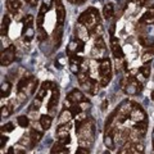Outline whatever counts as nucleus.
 Returning a JSON list of instances; mask_svg holds the SVG:
<instances>
[{
  "instance_id": "f257e3e1",
  "label": "nucleus",
  "mask_w": 154,
  "mask_h": 154,
  "mask_svg": "<svg viewBox=\"0 0 154 154\" xmlns=\"http://www.w3.org/2000/svg\"><path fill=\"white\" fill-rule=\"evenodd\" d=\"M77 22H79L80 25L85 26L89 30V32H91L100 22L99 12L96 11L95 8H89L88 11H85V12L81 13V16L79 17V21H77Z\"/></svg>"
},
{
  "instance_id": "f03ea898",
  "label": "nucleus",
  "mask_w": 154,
  "mask_h": 154,
  "mask_svg": "<svg viewBox=\"0 0 154 154\" xmlns=\"http://www.w3.org/2000/svg\"><path fill=\"white\" fill-rule=\"evenodd\" d=\"M99 77H100V86H107L112 79V64L109 58H103L99 62Z\"/></svg>"
},
{
  "instance_id": "7ed1b4c3",
  "label": "nucleus",
  "mask_w": 154,
  "mask_h": 154,
  "mask_svg": "<svg viewBox=\"0 0 154 154\" xmlns=\"http://www.w3.org/2000/svg\"><path fill=\"white\" fill-rule=\"evenodd\" d=\"M121 85H122V89L125 90V93L128 95H136L141 91V84L135 77H126L122 81Z\"/></svg>"
},
{
  "instance_id": "20e7f679",
  "label": "nucleus",
  "mask_w": 154,
  "mask_h": 154,
  "mask_svg": "<svg viewBox=\"0 0 154 154\" xmlns=\"http://www.w3.org/2000/svg\"><path fill=\"white\" fill-rule=\"evenodd\" d=\"M16 59V46L9 45L5 50H2V57H0V63L3 67L9 66L13 63V60Z\"/></svg>"
},
{
  "instance_id": "39448f33",
  "label": "nucleus",
  "mask_w": 154,
  "mask_h": 154,
  "mask_svg": "<svg viewBox=\"0 0 154 154\" xmlns=\"http://www.w3.org/2000/svg\"><path fill=\"white\" fill-rule=\"evenodd\" d=\"M130 118L135 122H143V121H146V114H145V112L143 110V108L140 107V105L134 103L132 110H131V113H130Z\"/></svg>"
},
{
  "instance_id": "423d86ee",
  "label": "nucleus",
  "mask_w": 154,
  "mask_h": 154,
  "mask_svg": "<svg viewBox=\"0 0 154 154\" xmlns=\"http://www.w3.org/2000/svg\"><path fill=\"white\" fill-rule=\"evenodd\" d=\"M84 46H85V41L80 40V38H76V40H72L69 42L68 48H67V53H68V55L77 54V53L84 51Z\"/></svg>"
},
{
  "instance_id": "0eeeda50",
  "label": "nucleus",
  "mask_w": 154,
  "mask_h": 154,
  "mask_svg": "<svg viewBox=\"0 0 154 154\" xmlns=\"http://www.w3.org/2000/svg\"><path fill=\"white\" fill-rule=\"evenodd\" d=\"M54 2H55V12H57V22L59 26H62L66 19V9L62 0H54Z\"/></svg>"
},
{
  "instance_id": "6e6552de",
  "label": "nucleus",
  "mask_w": 154,
  "mask_h": 154,
  "mask_svg": "<svg viewBox=\"0 0 154 154\" xmlns=\"http://www.w3.org/2000/svg\"><path fill=\"white\" fill-rule=\"evenodd\" d=\"M67 100H69L72 104H80L82 102H86V98L80 90L75 89V90H72L68 95H67Z\"/></svg>"
},
{
  "instance_id": "1a4fd4ad",
  "label": "nucleus",
  "mask_w": 154,
  "mask_h": 154,
  "mask_svg": "<svg viewBox=\"0 0 154 154\" xmlns=\"http://www.w3.org/2000/svg\"><path fill=\"white\" fill-rule=\"evenodd\" d=\"M139 23L141 25H154V5H150L149 9L141 16V18L139 19Z\"/></svg>"
},
{
  "instance_id": "9d476101",
  "label": "nucleus",
  "mask_w": 154,
  "mask_h": 154,
  "mask_svg": "<svg viewBox=\"0 0 154 154\" xmlns=\"http://www.w3.org/2000/svg\"><path fill=\"white\" fill-rule=\"evenodd\" d=\"M134 107V103L132 102H128V100H125L123 103H121V105L118 107L117 109V114L119 116H123V117H128V114L131 113Z\"/></svg>"
},
{
  "instance_id": "9b49d317",
  "label": "nucleus",
  "mask_w": 154,
  "mask_h": 154,
  "mask_svg": "<svg viewBox=\"0 0 154 154\" xmlns=\"http://www.w3.org/2000/svg\"><path fill=\"white\" fill-rule=\"evenodd\" d=\"M110 48H112V53L114 54V57L116 58H119V59H122L123 50H122V46L119 45L118 38H116V37L110 38Z\"/></svg>"
},
{
  "instance_id": "f8f14e48",
  "label": "nucleus",
  "mask_w": 154,
  "mask_h": 154,
  "mask_svg": "<svg viewBox=\"0 0 154 154\" xmlns=\"http://www.w3.org/2000/svg\"><path fill=\"white\" fill-rule=\"evenodd\" d=\"M51 90H53V94H51L50 102H49V104H48V109H49V110L54 109L57 107L58 102H59V90H58V88H57V86H54V89H51Z\"/></svg>"
},
{
  "instance_id": "ddd939ff",
  "label": "nucleus",
  "mask_w": 154,
  "mask_h": 154,
  "mask_svg": "<svg viewBox=\"0 0 154 154\" xmlns=\"http://www.w3.org/2000/svg\"><path fill=\"white\" fill-rule=\"evenodd\" d=\"M7 9L12 14H16L21 9V2L19 0H7Z\"/></svg>"
},
{
  "instance_id": "4468645a",
  "label": "nucleus",
  "mask_w": 154,
  "mask_h": 154,
  "mask_svg": "<svg viewBox=\"0 0 154 154\" xmlns=\"http://www.w3.org/2000/svg\"><path fill=\"white\" fill-rule=\"evenodd\" d=\"M51 122H53V118L49 114H42L40 117V125H41L42 130H49L51 126Z\"/></svg>"
},
{
  "instance_id": "2eb2a0df",
  "label": "nucleus",
  "mask_w": 154,
  "mask_h": 154,
  "mask_svg": "<svg viewBox=\"0 0 154 154\" xmlns=\"http://www.w3.org/2000/svg\"><path fill=\"white\" fill-rule=\"evenodd\" d=\"M42 137V134L40 131H37V130H31V132H30V139H31V148L32 146H35L36 144L40 141V139Z\"/></svg>"
},
{
  "instance_id": "dca6fc26",
  "label": "nucleus",
  "mask_w": 154,
  "mask_h": 154,
  "mask_svg": "<svg viewBox=\"0 0 154 154\" xmlns=\"http://www.w3.org/2000/svg\"><path fill=\"white\" fill-rule=\"evenodd\" d=\"M9 25H11V17H9V16H4V18H3V23H2V30H0L2 37H5V36H7Z\"/></svg>"
},
{
  "instance_id": "f3484780",
  "label": "nucleus",
  "mask_w": 154,
  "mask_h": 154,
  "mask_svg": "<svg viewBox=\"0 0 154 154\" xmlns=\"http://www.w3.org/2000/svg\"><path fill=\"white\" fill-rule=\"evenodd\" d=\"M12 91V85L9 82H3L2 84V88H0V95L2 98H8L9 94Z\"/></svg>"
},
{
  "instance_id": "a211bd4d",
  "label": "nucleus",
  "mask_w": 154,
  "mask_h": 154,
  "mask_svg": "<svg viewBox=\"0 0 154 154\" xmlns=\"http://www.w3.org/2000/svg\"><path fill=\"white\" fill-rule=\"evenodd\" d=\"M57 136L58 139H63V137H68L69 134H68V126L67 125H60L57 130Z\"/></svg>"
},
{
  "instance_id": "6ab92c4d",
  "label": "nucleus",
  "mask_w": 154,
  "mask_h": 154,
  "mask_svg": "<svg viewBox=\"0 0 154 154\" xmlns=\"http://www.w3.org/2000/svg\"><path fill=\"white\" fill-rule=\"evenodd\" d=\"M104 144L108 149H114V141H113V136H112V131L109 130V132L104 135Z\"/></svg>"
},
{
  "instance_id": "aec40b11",
  "label": "nucleus",
  "mask_w": 154,
  "mask_h": 154,
  "mask_svg": "<svg viewBox=\"0 0 154 154\" xmlns=\"http://www.w3.org/2000/svg\"><path fill=\"white\" fill-rule=\"evenodd\" d=\"M33 36H35V30L33 27H23V37L27 41H31Z\"/></svg>"
},
{
  "instance_id": "412c9836",
  "label": "nucleus",
  "mask_w": 154,
  "mask_h": 154,
  "mask_svg": "<svg viewBox=\"0 0 154 154\" xmlns=\"http://www.w3.org/2000/svg\"><path fill=\"white\" fill-rule=\"evenodd\" d=\"M66 150H67L66 145H63V144L59 143V141H57L51 148V154H62V153H64Z\"/></svg>"
},
{
  "instance_id": "4be33fe9",
  "label": "nucleus",
  "mask_w": 154,
  "mask_h": 154,
  "mask_svg": "<svg viewBox=\"0 0 154 154\" xmlns=\"http://www.w3.org/2000/svg\"><path fill=\"white\" fill-rule=\"evenodd\" d=\"M146 127H148L146 121H143V122H136V125L134 126V130H136V131L140 134V135H145Z\"/></svg>"
},
{
  "instance_id": "5701e85b",
  "label": "nucleus",
  "mask_w": 154,
  "mask_h": 154,
  "mask_svg": "<svg viewBox=\"0 0 154 154\" xmlns=\"http://www.w3.org/2000/svg\"><path fill=\"white\" fill-rule=\"evenodd\" d=\"M72 117H73V116H72V113H71L69 109H68V110H63V112H62V114H60V117H59V123H60V125H63V123L67 125V122H68Z\"/></svg>"
},
{
  "instance_id": "b1692460",
  "label": "nucleus",
  "mask_w": 154,
  "mask_h": 154,
  "mask_svg": "<svg viewBox=\"0 0 154 154\" xmlns=\"http://www.w3.org/2000/svg\"><path fill=\"white\" fill-rule=\"evenodd\" d=\"M104 17L107 18V19H109V18H112L113 17V14H114V5L112 3H109V4H107V5L104 7Z\"/></svg>"
},
{
  "instance_id": "393cba45",
  "label": "nucleus",
  "mask_w": 154,
  "mask_h": 154,
  "mask_svg": "<svg viewBox=\"0 0 154 154\" xmlns=\"http://www.w3.org/2000/svg\"><path fill=\"white\" fill-rule=\"evenodd\" d=\"M17 122L21 127L26 128V127H28V125H30V118H28L27 116H19V117L17 118Z\"/></svg>"
},
{
  "instance_id": "a878e982",
  "label": "nucleus",
  "mask_w": 154,
  "mask_h": 154,
  "mask_svg": "<svg viewBox=\"0 0 154 154\" xmlns=\"http://www.w3.org/2000/svg\"><path fill=\"white\" fill-rule=\"evenodd\" d=\"M31 81V79L30 77H22L21 80H19V82H18V85H17V89H18V91H22L23 89L26 88V86H28V82Z\"/></svg>"
},
{
  "instance_id": "bb28decb",
  "label": "nucleus",
  "mask_w": 154,
  "mask_h": 154,
  "mask_svg": "<svg viewBox=\"0 0 154 154\" xmlns=\"http://www.w3.org/2000/svg\"><path fill=\"white\" fill-rule=\"evenodd\" d=\"M69 63L81 66V64L84 63V58L82 57H79L77 54H72V55H69Z\"/></svg>"
},
{
  "instance_id": "cd10ccee",
  "label": "nucleus",
  "mask_w": 154,
  "mask_h": 154,
  "mask_svg": "<svg viewBox=\"0 0 154 154\" xmlns=\"http://www.w3.org/2000/svg\"><path fill=\"white\" fill-rule=\"evenodd\" d=\"M32 25H33V16L32 14H27L23 18V27H32Z\"/></svg>"
},
{
  "instance_id": "c85d7f7f",
  "label": "nucleus",
  "mask_w": 154,
  "mask_h": 154,
  "mask_svg": "<svg viewBox=\"0 0 154 154\" xmlns=\"http://www.w3.org/2000/svg\"><path fill=\"white\" fill-rule=\"evenodd\" d=\"M69 110H71V113H72L73 117H76L77 114H80L81 112H82V109H81L80 104H72V107L69 108Z\"/></svg>"
},
{
  "instance_id": "c756f323",
  "label": "nucleus",
  "mask_w": 154,
  "mask_h": 154,
  "mask_svg": "<svg viewBox=\"0 0 154 154\" xmlns=\"http://www.w3.org/2000/svg\"><path fill=\"white\" fill-rule=\"evenodd\" d=\"M11 113H12V108L9 107V105H3L2 107V118L8 117Z\"/></svg>"
},
{
  "instance_id": "7c9ffc66",
  "label": "nucleus",
  "mask_w": 154,
  "mask_h": 154,
  "mask_svg": "<svg viewBox=\"0 0 154 154\" xmlns=\"http://www.w3.org/2000/svg\"><path fill=\"white\" fill-rule=\"evenodd\" d=\"M140 73L144 76V79H148L150 76V67L149 66H143L140 68Z\"/></svg>"
},
{
  "instance_id": "2f4dec72",
  "label": "nucleus",
  "mask_w": 154,
  "mask_h": 154,
  "mask_svg": "<svg viewBox=\"0 0 154 154\" xmlns=\"http://www.w3.org/2000/svg\"><path fill=\"white\" fill-rule=\"evenodd\" d=\"M153 55H154V54H152L150 51H146V53H144V54H143V57H141V60L144 62V63H146V62L152 60Z\"/></svg>"
},
{
  "instance_id": "473e14b6",
  "label": "nucleus",
  "mask_w": 154,
  "mask_h": 154,
  "mask_svg": "<svg viewBox=\"0 0 154 154\" xmlns=\"http://www.w3.org/2000/svg\"><path fill=\"white\" fill-rule=\"evenodd\" d=\"M40 105H41V99L36 98L35 100H33L32 105H31V110H37L38 108H40Z\"/></svg>"
},
{
  "instance_id": "72a5a7b5",
  "label": "nucleus",
  "mask_w": 154,
  "mask_h": 154,
  "mask_svg": "<svg viewBox=\"0 0 154 154\" xmlns=\"http://www.w3.org/2000/svg\"><path fill=\"white\" fill-rule=\"evenodd\" d=\"M80 67L79 64H73V63H69V68H71V72L75 75H79L80 73Z\"/></svg>"
},
{
  "instance_id": "f704fd0d",
  "label": "nucleus",
  "mask_w": 154,
  "mask_h": 154,
  "mask_svg": "<svg viewBox=\"0 0 154 154\" xmlns=\"http://www.w3.org/2000/svg\"><path fill=\"white\" fill-rule=\"evenodd\" d=\"M2 131H3V132H4V131H5V132H12V131H13V123L9 122V123H7V125H3V126H2Z\"/></svg>"
},
{
  "instance_id": "c9c22d12",
  "label": "nucleus",
  "mask_w": 154,
  "mask_h": 154,
  "mask_svg": "<svg viewBox=\"0 0 154 154\" xmlns=\"http://www.w3.org/2000/svg\"><path fill=\"white\" fill-rule=\"evenodd\" d=\"M37 36H38V40H44V38H46L48 33H46V31H44V28L40 27V28H38V33H37Z\"/></svg>"
},
{
  "instance_id": "e433bc0d",
  "label": "nucleus",
  "mask_w": 154,
  "mask_h": 154,
  "mask_svg": "<svg viewBox=\"0 0 154 154\" xmlns=\"http://www.w3.org/2000/svg\"><path fill=\"white\" fill-rule=\"evenodd\" d=\"M54 84L53 82H49V81H45V82H42V86L41 88H44V89H46V90H49V89H54Z\"/></svg>"
},
{
  "instance_id": "4c0bfd02",
  "label": "nucleus",
  "mask_w": 154,
  "mask_h": 154,
  "mask_svg": "<svg viewBox=\"0 0 154 154\" xmlns=\"http://www.w3.org/2000/svg\"><path fill=\"white\" fill-rule=\"evenodd\" d=\"M76 154H90V152H89V149L80 146V148L76 150Z\"/></svg>"
},
{
  "instance_id": "58836bf2",
  "label": "nucleus",
  "mask_w": 154,
  "mask_h": 154,
  "mask_svg": "<svg viewBox=\"0 0 154 154\" xmlns=\"http://www.w3.org/2000/svg\"><path fill=\"white\" fill-rule=\"evenodd\" d=\"M45 95H46V89L41 88V89H40V91L37 93V96H36V98H38V99H41V100H42V98H44Z\"/></svg>"
},
{
  "instance_id": "ea45409f",
  "label": "nucleus",
  "mask_w": 154,
  "mask_h": 154,
  "mask_svg": "<svg viewBox=\"0 0 154 154\" xmlns=\"http://www.w3.org/2000/svg\"><path fill=\"white\" fill-rule=\"evenodd\" d=\"M7 141H8V137L4 136V135H2V137H0V146L4 148V145L7 144Z\"/></svg>"
},
{
  "instance_id": "a19ab883",
  "label": "nucleus",
  "mask_w": 154,
  "mask_h": 154,
  "mask_svg": "<svg viewBox=\"0 0 154 154\" xmlns=\"http://www.w3.org/2000/svg\"><path fill=\"white\" fill-rule=\"evenodd\" d=\"M25 2L31 7H36L37 5V0H25Z\"/></svg>"
},
{
  "instance_id": "79ce46f5",
  "label": "nucleus",
  "mask_w": 154,
  "mask_h": 154,
  "mask_svg": "<svg viewBox=\"0 0 154 154\" xmlns=\"http://www.w3.org/2000/svg\"><path fill=\"white\" fill-rule=\"evenodd\" d=\"M135 4H137V5H145L148 0H132Z\"/></svg>"
},
{
  "instance_id": "37998d69",
  "label": "nucleus",
  "mask_w": 154,
  "mask_h": 154,
  "mask_svg": "<svg viewBox=\"0 0 154 154\" xmlns=\"http://www.w3.org/2000/svg\"><path fill=\"white\" fill-rule=\"evenodd\" d=\"M107 105H108V100H107V99H105V100H104V102H103V104H102V109L104 110L105 108H107Z\"/></svg>"
},
{
  "instance_id": "c03bdc74",
  "label": "nucleus",
  "mask_w": 154,
  "mask_h": 154,
  "mask_svg": "<svg viewBox=\"0 0 154 154\" xmlns=\"http://www.w3.org/2000/svg\"><path fill=\"white\" fill-rule=\"evenodd\" d=\"M44 3L46 4V5H49V7H50V5H51V3H53V0H44Z\"/></svg>"
},
{
  "instance_id": "a18cd8bd",
  "label": "nucleus",
  "mask_w": 154,
  "mask_h": 154,
  "mask_svg": "<svg viewBox=\"0 0 154 154\" xmlns=\"http://www.w3.org/2000/svg\"><path fill=\"white\" fill-rule=\"evenodd\" d=\"M8 154H14V150H13V148H11V149H9V150H8Z\"/></svg>"
},
{
  "instance_id": "49530a36",
  "label": "nucleus",
  "mask_w": 154,
  "mask_h": 154,
  "mask_svg": "<svg viewBox=\"0 0 154 154\" xmlns=\"http://www.w3.org/2000/svg\"><path fill=\"white\" fill-rule=\"evenodd\" d=\"M152 140H153V149H154V130H153V134H152Z\"/></svg>"
},
{
  "instance_id": "de8ad7c7",
  "label": "nucleus",
  "mask_w": 154,
  "mask_h": 154,
  "mask_svg": "<svg viewBox=\"0 0 154 154\" xmlns=\"http://www.w3.org/2000/svg\"><path fill=\"white\" fill-rule=\"evenodd\" d=\"M86 0H76V3H79V4H81V3H85Z\"/></svg>"
},
{
  "instance_id": "09e8293b",
  "label": "nucleus",
  "mask_w": 154,
  "mask_h": 154,
  "mask_svg": "<svg viewBox=\"0 0 154 154\" xmlns=\"http://www.w3.org/2000/svg\"><path fill=\"white\" fill-rule=\"evenodd\" d=\"M18 154H26V153L23 152V150H18Z\"/></svg>"
},
{
  "instance_id": "8fccbe9b",
  "label": "nucleus",
  "mask_w": 154,
  "mask_h": 154,
  "mask_svg": "<svg viewBox=\"0 0 154 154\" xmlns=\"http://www.w3.org/2000/svg\"><path fill=\"white\" fill-rule=\"evenodd\" d=\"M152 99L154 100V91H153V93H152Z\"/></svg>"
},
{
  "instance_id": "3c124183",
  "label": "nucleus",
  "mask_w": 154,
  "mask_h": 154,
  "mask_svg": "<svg viewBox=\"0 0 154 154\" xmlns=\"http://www.w3.org/2000/svg\"><path fill=\"white\" fill-rule=\"evenodd\" d=\"M104 154H110V153H109V152L107 150V152H104Z\"/></svg>"
}]
</instances>
